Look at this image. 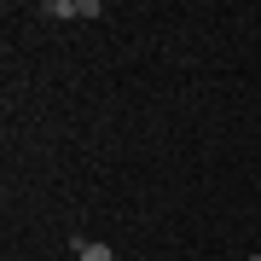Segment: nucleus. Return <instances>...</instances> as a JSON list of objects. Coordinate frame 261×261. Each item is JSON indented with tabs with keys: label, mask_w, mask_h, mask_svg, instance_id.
Instances as JSON below:
<instances>
[{
	"label": "nucleus",
	"mask_w": 261,
	"mask_h": 261,
	"mask_svg": "<svg viewBox=\"0 0 261 261\" xmlns=\"http://www.w3.org/2000/svg\"><path fill=\"white\" fill-rule=\"evenodd\" d=\"M70 250H75V261H116L105 244H93V238H70Z\"/></svg>",
	"instance_id": "f257e3e1"
},
{
	"label": "nucleus",
	"mask_w": 261,
	"mask_h": 261,
	"mask_svg": "<svg viewBox=\"0 0 261 261\" xmlns=\"http://www.w3.org/2000/svg\"><path fill=\"white\" fill-rule=\"evenodd\" d=\"M250 261H261V255H250Z\"/></svg>",
	"instance_id": "f03ea898"
}]
</instances>
